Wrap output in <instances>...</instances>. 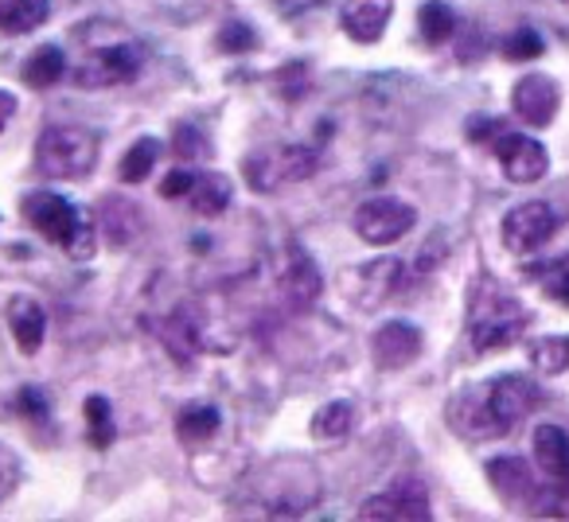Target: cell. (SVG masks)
I'll return each instance as SVG.
<instances>
[{"label": "cell", "mask_w": 569, "mask_h": 522, "mask_svg": "<svg viewBox=\"0 0 569 522\" xmlns=\"http://www.w3.org/2000/svg\"><path fill=\"white\" fill-rule=\"evenodd\" d=\"M561 4H569V0H561Z\"/></svg>", "instance_id": "obj_41"}, {"label": "cell", "mask_w": 569, "mask_h": 522, "mask_svg": "<svg viewBox=\"0 0 569 522\" xmlns=\"http://www.w3.org/2000/svg\"><path fill=\"white\" fill-rule=\"evenodd\" d=\"M496 157H499V168H503V175L511 183H538L546 172H550V152L522 133H499L496 137Z\"/></svg>", "instance_id": "obj_13"}, {"label": "cell", "mask_w": 569, "mask_h": 522, "mask_svg": "<svg viewBox=\"0 0 569 522\" xmlns=\"http://www.w3.org/2000/svg\"><path fill=\"white\" fill-rule=\"evenodd\" d=\"M20 483H24V460L12 444L0 441V503L17 495Z\"/></svg>", "instance_id": "obj_32"}, {"label": "cell", "mask_w": 569, "mask_h": 522, "mask_svg": "<svg viewBox=\"0 0 569 522\" xmlns=\"http://www.w3.org/2000/svg\"><path fill=\"white\" fill-rule=\"evenodd\" d=\"M160 160V141L157 137H141V141H133V149L121 157V180L126 183H144L149 180V172L157 168Z\"/></svg>", "instance_id": "obj_28"}, {"label": "cell", "mask_w": 569, "mask_h": 522, "mask_svg": "<svg viewBox=\"0 0 569 522\" xmlns=\"http://www.w3.org/2000/svg\"><path fill=\"white\" fill-rule=\"evenodd\" d=\"M102 230L110 234L113 245H129L141 234V211L133 199H106L102 207Z\"/></svg>", "instance_id": "obj_23"}, {"label": "cell", "mask_w": 569, "mask_h": 522, "mask_svg": "<svg viewBox=\"0 0 569 522\" xmlns=\"http://www.w3.org/2000/svg\"><path fill=\"white\" fill-rule=\"evenodd\" d=\"M558 230V214H553L550 203H538V199H527V203L511 207L503 219V245L511 253H530L538 245H546Z\"/></svg>", "instance_id": "obj_10"}, {"label": "cell", "mask_w": 569, "mask_h": 522, "mask_svg": "<svg viewBox=\"0 0 569 522\" xmlns=\"http://www.w3.org/2000/svg\"><path fill=\"white\" fill-rule=\"evenodd\" d=\"M480 390H483V405H488V418L499 436L519 429V421H527L538 410V402H542V394H538V387L527 374H499V379H491Z\"/></svg>", "instance_id": "obj_6"}, {"label": "cell", "mask_w": 569, "mask_h": 522, "mask_svg": "<svg viewBox=\"0 0 569 522\" xmlns=\"http://www.w3.org/2000/svg\"><path fill=\"white\" fill-rule=\"evenodd\" d=\"M219 425H222V418L214 405H188V410L176 413V436H180V444H188V449L211 444Z\"/></svg>", "instance_id": "obj_21"}, {"label": "cell", "mask_w": 569, "mask_h": 522, "mask_svg": "<svg viewBox=\"0 0 569 522\" xmlns=\"http://www.w3.org/2000/svg\"><path fill=\"white\" fill-rule=\"evenodd\" d=\"M9 332L24 355H36V351L43 348V335H48V312L40 309V301H32V297H12Z\"/></svg>", "instance_id": "obj_18"}, {"label": "cell", "mask_w": 569, "mask_h": 522, "mask_svg": "<svg viewBox=\"0 0 569 522\" xmlns=\"http://www.w3.org/2000/svg\"><path fill=\"white\" fill-rule=\"evenodd\" d=\"M164 348L172 351L176 363H191V355L199 351V324L188 312H172L164 324Z\"/></svg>", "instance_id": "obj_27"}, {"label": "cell", "mask_w": 569, "mask_h": 522, "mask_svg": "<svg viewBox=\"0 0 569 522\" xmlns=\"http://www.w3.org/2000/svg\"><path fill=\"white\" fill-rule=\"evenodd\" d=\"M418 32L429 48H441V43H449L452 32H457V17H452V9L445 0H429L418 12Z\"/></svg>", "instance_id": "obj_26"}, {"label": "cell", "mask_w": 569, "mask_h": 522, "mask_svg": "<svg viewBox=\"0 0 569 522\" xmlns=\"http://www.w3.org/2000/svg\"><path fill=\"white\" fill-rule=\"evenodd\" d=\"M196 180L199 175L191 172V168H172V172L160 180V195L164 199H188L191 188H196Z\"/></svg>", "instance_id": "obj_37"}, {"label": "cell", "mask_w": 569, "mask_h": 522, "mask_svg": "<svg viewBox=\"0 0 569 522\" xmlns=\"http://www.w3.org/2000/svg\"><path fill=\"white\" fill-rule=\"evenodd\" d=\"M343 285H348V297L359 301V309H375V304L395 301L398 293H406V265L395 258L367 261V265H359L356 273L343 278Z\"/></svg>", "instance_id": "obj_11"}, {"label": "cell", "mask_w": 569, "mask_h": 522, "mask_svg": "<svg viewBox=\"0 0 569 522\" xmlns=\"http://www.w3.org/2000/svg\"><path fill=\"white\" fill-rule=\"evenodd\" d=\"M538 281H542V289L553 297L558 304H566L569 309V258L561 261H550L542 273H538Z\"/></svg>", "instance_id": "obj_36"}, {"label": "cell", "mask_w": 569, "mask_h": 522, "mask_svg": "<svg viewBox=\"0 0 569 522\" xmlns=\"http://www.w3.org/2000/svg\"><path fill=\"white\" fill-rule=\"evenodd\" d=\"M317 164H320V157L309 144H277V149L253 152L242 164V172L253 191H277V188H284V183L309 180V175L317 172Z\"/></svg>", "instance_id": "obj_5"}, {"label": "cell", "mask_w": 569, "mask_h": 522, "mask_svg": "<svg viewBox=\"0 0 569 522\" xmlns=\"http://www.w3.org/2000/svg\"><path fill=\"white\" fill-rule=\"evenodd\" d=\"M63 74H67V51L56 48V43H43V48H36L32 56H28V63H24V82L32 90L56 87Z\"/></svg>", "instance_id": "obj_22"}, {"label": "cell", "mask_w": 569, "mask_h": 522, "mask_svg": "<svg viewBox=\"0 0 569 522\" xmlns=\"http://www.w3.org/2000/svg\"><path fill=\"white\" fill-rule=\"evenodd\" d=\"M17 405H20V413H24V418H32V421H48V398H43L36 387H24V390H20Z\"/></svg>", "instance_id": "obj_38"}, {"label": "cell", "mask_w": 569, "mask_h": 522, "mask_svg": "<svg viewBox=\"0 0 569 522\" xmlns=\"http://www.w3.org/2000/svg\"><path fill=\"white\" fill-rule=\"evenodd\" d=\"M51 17V0H0V32L28 36Z\"/></svg>", "instance_id": "obj_20"}, {"label": "cell", "mask_w": 569, "mask_h": 522, "mask_svg": "<svg viewBox=\"0 0 569 522\" xmlns=\"http://www.w3.org/2000/svg\"><path fill=\"white\" fill-rule=\"evenodd\" d=\"M98 137L82 126H51L36 144V172L48 180H82L98 168Z\"/></svg>", "instance_id": "obj_3"}, {"label": "cell", "mask_w": 569, "mask_h": 522, "mask_svg": "<svg viewBox=\"0 0 569 522\" xmlns=\"http://www.w3.org/2000/svg\"><path fill=\"white\" fill-rule=\"evenodd\" d=\"M87 429H90V441L98 444V449H110V441H113V410H110V402H106L102 394H94V398H87Z\"/></svg>", "instance_id": "obj_31"}, {"label": "cell", "mask_w": 569, "mask_h": 522, "mask_svg": "<svg viewBox=\"0 0 569 522\" xmlns=\"http://www.w3.org/2000/svg\"><path fill=\"white\" fill-rule=\"evenodd\" d=\"M67 253H71L74 261H90V258H94V227H90V222H82L79 234L71 238V245H67Z\"/></svg>", "instance_id": "obj_39"}, {"label": "cell", "mask_w": 569, "mask_h": 522, "mask_svg": "<svg viewBox=\"0 0 569 522\" xmlns=\"http://www.w3.org/2000/svg\"><path fill=\"white\" fill-rule=\"evenodd\" d=\"M561 106V90L550 74H522L511 90V113L522 121V126L546 129L553 118H558Z\"/></svg>", "instance_id": "obj_12"}, {"label": "cell", "mask_w": 569, "mask_h": 522, "mask_svg": "<svg viewBox=\"0 0 569 522\" xmlns=\"http://www.w3.org/2000/svg\"><path fill=\"white\" fill-rule=\"evenodd\" d=\"M219 48L227 51V56H242V51L258 48V36H253V28L242 24V20H227V24L219 28Z\"/></svg>", "instance_id": "obj_34"}, {"label": "cell", "mask_w": 569, "mask_h": 522, "mask_svg": "<svg viewBox=\"0 0 569 522\" xmlns=\"http://www.w3.org/2000/svg\"><path fill=\"white\" fill-rule=\"evenodd\" d=\"M530 363L538 374H566L569 371V335H546L530 348Z\"/></svg>", "instance_id": "obj_29"}, {"label": "cell", "mask_w": 569, "mask_h": 522, "mask_svg": "<svg viewBox=\"0 0 569 522\" xmlns=\"http://www.w3.org/2000/svg\"><path fill=\"white\" fill-rule=\"evenodd\" d=\"M371 355L379 371H402L421 355V332L406 320H390L371 335Z\"/></svg>", "instance_id": "obj_14"}, {"label": "cell", "mask_w": 569, "mask_h": 522, "mask_svg": "<svg viewBox=\"0 0 569 522\" xmlns=\"http://www.w3.org/2000/svg\"><path fill=\"white\" fill-rule=\"evenodd\" d=\"M172 149H176V157H180V160H207V157H211V144H207V137L199 133L196 126H176Z\"/></svg>", "instance_id": "obj_35"}, {"label": "cell", "mask_w": 569, "mask_h": 522, "mask_svg": "<svg viewBox=\"0 0 569 522\" xmlns=\"http://www.w3.org/2000/svg\"><path fill=\"white\" fill-rule=\"evenodd\" d=\"M20 214H24V222L36 234L63 245V250L71 245V238L79 234V227H82V214L74 211V203L56 195V191H28V195L20 199Z\"/></svg>", "instance_id": "obj_7"}, {"label": "cell", "mask_w": 569, "mask_h": 522, "mask_svg": "<svg viewBox=\"0 0 569 522\" xmlns=\"http://www.w3.org/2000/svg\"><path fill=\"white\" fill-rule=\"evenodd\" d=\"M413 207L402 203V199H367L356 211V234L363 238L367 245H395L398 238L410 234L413 227Z\"/></svg>", "instance_id": "obj_9"}, {"label": "cell", "mask_w": 569, "mask_h": 522, "mask_svg": "<svg viewBox=\"0 0 569 522\" xmlns=\"http://www.w3.org/2000/svg\"><path fill=\"white\" fill-rule=\"evenodd\" d=\"M356 429V405L351 402H328L312 418V436L317 441H343Z\"/></svg>", "instance_id": "obj_25"}, {"label": "cell", "mask_w": 569, "mask_h": 522, "mask_svg": "<svg viewBox=\"0 0 569 522\" xmlns=\"http://www.w3.org/2000/svg\"><path fill=\"white\" fill-rule=\"evenodd\" d=\"M535 460L550 480H569V433L558 425L535 429Z\"/></svg>", "instance_id": "obj_19"}, {"label": "cell", "mask_w": 569, "mask_h": 522, "mask_svg": "<svg viewBox=\"0 0 569 522\" xmlns=\"http://www.w3.org/2000/svg\"><path fill=\"white\" fill-rule=\"evenodd\" d=\"M488 483L496 488V495L503 499V503L522 506V511H527L530 499H535V491H538V483H535V475H530L527 460H519V456L488 460Z\"/></svg>", "instance_id": "obj_17"}, {"label": "cell", "mask_w": 569, "mask_h": 522, "mask_svg": "<svg viewBox=\"0 0 569 522\" xmlns=\"http://www.w3.org/2000/svg\"><path fill=\"white\" fill-rule=\"evenodd\" d=\"M359 519L363 522H429V495L418 480H395V488H387L382 495H371L359 506Z\"/></svg>", "instance_id": "obj_8"}, {"label": "cell", "mask_w": 569, "mask_h": 522, "mask_svg": "<svg viewBox=\"0 0 569 522\" xmlns=\"http://www.w3.org/2000/svg\"><path fill=\"white\" fill-rule=\"evenodd\" d=\"M320 472L305 456H277L261 464L250 480L253 519H301L320 503Z\"/></svg>", "instance_id": "obj_1"}, {"label": "cell", "mask_w": 569, "mask_h": 522, "mask_svg": "<svg viewBox=\"0 0 569 522\" xmlns=\"http://www.w3.org/2000/svg\"><path fill=\"white\" fill-rule=\"evenodd\" d=\"M320 289H325V281H320L317 261H312L309 253L293 242V245H289V253H284V265H281L284 301L293 304V309H312V304H317V297H320Z\"/></svg>", "instance_id": "obj_15"}, {"label": "cell", "mask_w": 569, "mask_h": 522, "mask_svg": "<svg viewBox=\"0 0 569 522\" xmlns=\"http://www.w3.org/2000/svg\"><path fill=\"white\" fill-rule=\"evenodd\" d=\"M527 511L535 519H569V480H553L550 488H538Z\"/></svg>", "instance_id": "obj_30"}, {"label": "cell", "mask_w": 569, "mask_h": 522, "mask_svg": "<svg viewBox=\"0 0 569 522\" xmlns=\"http://www.w3.org/2000/svg\"><path fill=\"white\" fill-rule=\"evenodd\" d=\"M144 67V48L121 28H110V40H94L82 48V63L74 67L79 87H113V82L137 79Z\"/></svg>", "instance_id": "obj_4"}, {"label": "cell", "mask_w": 569, "mask_h": 522, "mask_svg": "<svg viewBox=\"0 0 569 522\" xmlns=\"http://www.w3.org/2000/svg\"><path fill=\"white\" fill-rule=\"evenodd\" d=\"M542 36L538 32H530V28H519L515 36H507V43H503V59L507 63H530V59H538L542 56Z\"/></svg>", "instance_id": "obj_33"}, {"label": "cell", "mask_w": 569, "mask_h": 522, "mask_svg": "<svg viewBox=\"0 0 569 522\" xmlns=\"http://www.w3.org/2000/svg\"><path fill=\"white\" fill-rule=\"evenodd\" d=\"M395 17V0H343L340 28L356 43H379Z\"/></svg>", "instance_id": "obj_16"}, {"label": "cell", "mask_w": 569, "mask_h": 522, "mask_svg": "<svg viewBox=\"0 0 569 522\" xmlns=\"http://www.w3.org/2000/svg\"><path fill=\"white\" fill-rule=\"evenodd\" d=\"M12 113H17V98H12L9 90H0V133H4V129H9Z\"/></svg>", "instance_id": "obj_40"}, {"label": "cell", "mask_w": 569, "mask_h": 522, "mask_svg": "<svg viewBox=\"0 0 569 522\" xmlns=\"http://www.w3.org/2000/svg\"><path fill=\"white\" fill-rule=\"evenodd\" d=\"M188 199H191V211L203 214V219H214V214H222L230 203V180L222 172H203Z\"/></svg>", "instance_id": "obj_24"}, {"label": "cell", "mask_w": 569, "mask_h": 522, "mask_svg": "<svg viewBox=\"0 0 569 522\" xmlns=\"http://www.w3.org/2000/svg\"><path fill=\"white\" fill-rule=\"evenodd\" d=\"M530 317L491 273H480L468 289V343L476 355H491L522 340Z\"/></svg>", "instance_id": "obj_2"}]
</instances>
